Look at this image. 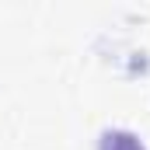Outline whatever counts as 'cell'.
Masks as SVG:
<instances>
[{
    "mask_svg": "<svg viewBox=\"0 0 150 150\" xmlns=\"http://www.w3.org/2000/svg\"><path fill=\"white\" fill-rule=\"evenodd\" d=\"M98 150H147V143L129 129H105L98 136Z\"/></svg>",
    "mask_w": 150,
    "mask_h": 150,
    "instance_id": "obj_1",
    "label": "cell"
}]
</instances>
